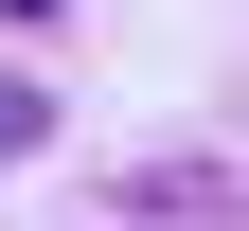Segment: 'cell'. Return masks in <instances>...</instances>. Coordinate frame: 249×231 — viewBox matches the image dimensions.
<instances>
[{
  "label": "cell",
  "instance_id": "1",
  "mask_svg": "<svg viewBox=\"0 0 249 231\" xmlns=\"http://www.w3.org/2000/svg\"><path fill=\"white\" fill-rule=\"evenodd\" d=\"M18 142H36V89H0V160H18Z\"/></svg>",
  "mask_w": 249,
  "mask_h": 231
},
{
  "label": "cell",
  "instance_id": "2",
  "mask_svg": "<svg viewBox=\"0 0 249 231\" xmlns=\"http://www.w3.org/2000/svg\"><path fill=\"white\" fill-rule=\"evenodd\" d=\"M0 18H53V0H0Z\"/></svg>",
  "mask_w": 249,
  "mask_h": 231
}]
</instances>
